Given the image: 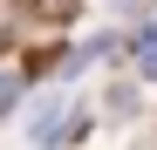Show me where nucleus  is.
Masks as SVG:
<instances>
[{
  "label": "nucleus",
  "mask_w": 157,
  "mask_h": 150,
  "mask_svg": "<svg viewBox=\"0 0 157 150\" xmlns=\"http://www.w3.org/2000/svg\"><path fill=\"white\" fill-rule=\"evenodd\" d=\"M137 68H144V75H157V28H144V34H137Z\"/></svg>",
  "instance_id": "1"
},
{
  "label": "nucleus",
  "mask_w": 157,
  "mask_h": 150,
  "mask_svg": "<svg viewBox=\"0 0 157 150\" xmlns=\"http://www.w3.org/2000/svg\"><path fill=\"white\" fill-rule=\"evenodd\" d=\"M28 7H41V14H68V0H28Z\"/></svg>",
  "instance_id": "2"
}]
</instances>
